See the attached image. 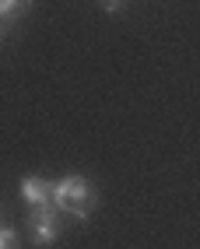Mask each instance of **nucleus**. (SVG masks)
Segmentation results:
<instances>
[{"label": "nucleus", "mask_w": 200, "mask_h": 249, "mask_svg": "<svg viewBox=\"0 0 200 249\" xmlns=\"http://www.w3.org/2000/svg\"><path fill=\"white\" fill-rule=\"evenodd\" d=\"M95 186L88 176L71 172V176H60L53 182V207L60 214H67L71 221H88L91 211H95Z\"/></svg>", "instance_id": "obj_1"}, {"label": "nucleus", "mask_w": 200, "mask_h": 249, "mask_svg": "<svg viewBox=\"0 0 200 249\" xmlns=\"http://www.w3.org/2000/svg\"><path fill=\"white\" fill-rule=\"evenodd\" d=\"M28 225H32V242L39 249L53 246L60 239V211L56 207H39V211H28Z\"/></svg>", "instance_id": "obj_2"}, {"label": "nucleus", "mask_w": 200, "mask_h": 249, "mask_svg": "<svg viewBox=\"0 0 200 249\" xmlns=\"http://www.w3.org/2000/svg\"><path fill=\"white\" fill-rule=\"evenodd\" d=\"M21 200L28 204V211L53 207V182L42 176H21Z\"/></svg>", "instance_id": "obj_3"}, {"label": "nucleus", "mask_w": 200, "mask_h": 249, "mask_svg": "<svg viewBox=\"0 0 200 249\" xmlns=\"http://www.w3.org/2000/svg\"><path fill=\"white\" fill-rule=\"evenodd\" d=\"M36 0H0V21H18Z\"/></svg>", "instance_id": "obj_4"}, {"label": "nucleus", "mask_w": 200, "mask_h": 249, "mask_svg": "<svg viewBox=\"0 0 200 249\" xmlns=\"http://www.w3.org/2000/svg\"><path fill=\"white\" fill-rule=\"evenodd\" d=\"M0 249H21L14 225H4V221H0Z\"/></svg>", "instance_id": "obj_5"}, {"label": "nucleus", "mask_w": 200, "mask_h": 249, "mask_svg": "<svg viewBox=\"0 0 200 249\" xmlns=\"http://www.w3.org/2000/svg\"><path fill=\"white\" fill-rule=\"evenodd\" d=\"M102 7H106L109 14H116V11H120V7H123V0H102Z\"/></svg>", "instance_id": "obj_6"}, {"label": "nucleus", "mask_w": 200, "mask_h": 249, "mask_svg": "<svg viewBox=\"0 0 200 249\" xmlns=\"http://www.w3.org/2000/svg\"><path fill=\"white\" fill-rule=\"evenodd\" d=\"M4 32H7V28H4V25H0V42H4Z\"/></svg>", "instance_id": "obj_7"}]
</instances>
